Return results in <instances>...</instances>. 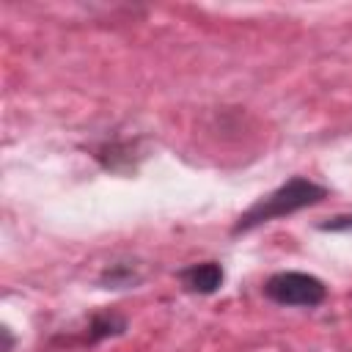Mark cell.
<instances>
[{
    "label": "cell",
    "mask_w": 352,
    "mask_h": 352,
    "mask_svg": "<svg viewBox=\"0 0 352 352\" xmlns=\"http://www.w3.org/2000/svg\"><path fill=\"white\" fill-rule=\"evenodd\" d=\"M327 195V190L322 184H314L302 176H294L289 179L286 184H280L278 190H272L270 195H264L261 201H256L234 226V234H242V231H250L261 223H270L275 217H283V214H294L305 206H314L319 204L322 198Z\"/></svg>",
    "instance_id": "obj_1"
},
{
    "label": "cell",
    "mask_w": 352,
    "mask_h": 352,
    "mask_svg": "<svg viewBox=\"0 0 352 352\" xmlns=\"http://www.w3.org/2000/svg\"><path fill=\"white\" fill-rule=\"evenodd\" d=\"M264 294L278 302V305H300V308H314L324 302L327 289L319 278L308 272H275L264 283Z\"/></svg>",
    "instance_id": "obj_2"
},
{
    "label": "cell",
    "mask_w": 352,
    "mask_h": 352,
    "mask_svg": "<svg viewBox=\"0 0 352 352\" xmlns=\"http://www.w3.org/2000/svg\"><path fill=\"white\" fill-rule=\"evenodd\" d=\"M179 280L187 292L195 294H212L220 289L223 283V267L217 261H201V264H190L179 272Z\"/></svg>",
    "instance_id": "obj_3"
},
{
    "label": "cell",
    "mask_w": 352,
    "mask_h": 352,
    "mask_svg": "<svg viewBox=\"0 0 352 352\" xmlns=\"http://www.w3.org/2000/svg\"><path fill=\"white\" fill-rule=\"evenodd\" d=\"M352 228V214L346 217H333L330 223H322V231H349Z\"/></svg>",
    "instance_id": "obj_4"
},
{
    "label": "cell",
    "mask_w": 352,
    "mask_h": 352,
    "mask_svg": "<svg viewBox=\"0 0 352 352\" xmlns=\"http://www.w3.org/2000/svg\"><path fill=\"white\" fill-rule=\"evenodd\" d=\"M3 336H6V349H3V352H11V346H14V338H11V330L6 327V330H3Z\"/></svg>",
    "instance_id": "obj_5"
}]
</instances>
